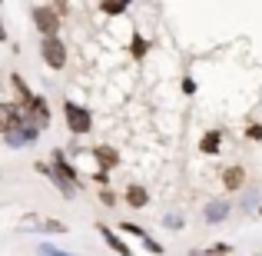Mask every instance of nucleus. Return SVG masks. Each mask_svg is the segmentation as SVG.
I'll use <instances>...</instances> for the list:
<instances>
[{"mask_svg": "<svg viewBox=\"0 0 262 256\" xmlns=\"http://www.w3.org/2000/svg\"><path fill=\"white\" fill-rule=\"evenodd\" d=\"M63 110H67V123H70L73 133H86V130H90V113H86V110L77 107V103H67Z\"/></svg>", "mask_w": 262, "mask_h": 256, "instance_id": "3", "label": "nucleus"}, {"mask_svg": "<svg viewBox=\"0 0 262 256\" xmlns=\"http://www.w3.org/2000/svg\"><path fill=\"white\" fill-rule=\"evenodd\" d=\"M126 4H129V0H103L100 7H103V10H106V13H120V10H123V7H126Z\"/></svg>", "mask_w": 262, "mask_h": 256, "instance_id": "13", "label": "nucleus"}, {"mask_svg": "<svg viewBox=\"0 0 262 256\" xmlns=\"http://www.w3.org/2000/svg\"><path fill=\"white\" fill-rule=\"evenodd\" d=\"M223 183H226V190L243 186V167H229V170H226V176H223Z\"/></svg>", "mask_w": 262, "mask_h": 256, "instance_id": "9", "label": "nucleus"}, {"mask_svg": "<svg viewBox=\"0 0 262 256\" xmlns=\"http://www.w3.org/2000/svg\"><path fill=\"white\" fill-rule=\"evenodd\" d=\"M0 40H4V24H0Z\"/></svg>", "mask_w": 262, "mask_h": 256, "instance_id": "16", "label": "nucleus"}, {"mask_svg": "<svg viewBox=\"0 0 262 256\" xmlns=\"http://www.w3.org/2000/svg\"><path fill=\"white\" fill-rule=\"evenodd\" d=\"M126 200H129V206H146V190L143 186H129Z\"/></svg>", "mask_w": 262, "mask_h": 256, "instance_id": "11", "label": "nucleus"}, {"mask_svg": "<svg viewBox=\"0 0 262 256\" xmlns=\"http://www.w3.org/2000/svg\"><path fill=\"white\" fill-rule=\"evenodd\" d=\"M226 213H229V203H226V200H212V203L206 206V220H209V223H219Z\"/></svg>", "mask_w": 262, "mask_h": 256, "instance_id": "6", "label": "nucleus"}, {"mask_svg": "<svg viewBox=\"0 0 262 256\" xmlns=\"http://www.w3.org/2000/svg\"><path fill=\"white\" fill-rule=\"evenodd\" d=\"M143 53H146V44L136 37V40H133V57H143Z\"/></svg>", "mask_w": 262, "mask_h": 256, "instance_id": "15", "label": "nucleus"}, {"mask_svg": "<svg viewBox=\"0 0 262 256\" xmlns=\"http://www.w3.org/2000/svg\"><path fill=\"white\" fill-rule=\"evenodd\" d=\"M40 253H43V256H73V253H63V250H57V246H40Z\"/></svg>", "mask_w": 262, "mask_h": 256, "instance_id": "14", "label": "nucleus"}, {"mask_svg": "<svg viewBox=\"0 0 262 256\" xmlns=\"http://www.w3.org/2000/svg\"><path fill=\"white\" fill-rule=\"evenodd\" d=\"M33 20H37L40 33H47V37H57V13H53L50 7H37V10H33Z\"/></svg>", "mask_w": 262, "mask_h": 256, "instance_id": "4", "label": "nucleus"}, {"mask_svg": "<svg viewBox=\"0 0 262 256\" xmlns=\"http://www.w3.org/2000/svg\"><path fill=\"white\" fill-rule=\"evenodd\" d=\"M96 163H100L103 170H113L116 163H120V156H116V150H110V147H96Z\"/></svg>", "mask_w": 262, "mask_h": 256, "instance_id": "7", "label": "nucleus"}, {"mask_svg": "<svg viewBox=\"0 0 262 256\" xmlns=\"http://www.w3.org/2000/svg\"><path fill=\"white\" fill-rule=\"evenodd\" d=\"M219 140H223V136H219L216 130H209V133L203 136V143H199V150H203V153H216V150H219Z\"/></svg>", "mask_w": 262, "mask_h": 256, "instance_id": "10", "label": "nucleus"}, {"mask_svg": "<svg viewBox=\"0 0 262 256\" xmlns=\"http://www.w3.org/2000/svg\"><path fill=\"white\" fill-rule=\"evenodd\" d=\"M33 140H37V127H30V123H24V127L7 133V143H10V147H24V143H33Z\"/></svg>", "mask_w": 262, "mask_h": 256, "instance_id": "5", "label": "nucleus"}, {"mask_svg": "<svg viewBox=\"0 0 262 256\" xmlns=\"http://www.w3.org/2000/svg\"><path fill=\"white\" fill-rule=\"evenodd\" d=\"M43 60H47L50 67H57V70H60V67L67 64V47L60 44L57 37H47V40H43Z\"/></svg>", "mask_w": 262, "mask_h": 256, "instance_id": "2", "label": "nucleus"}, {"mask_svg": "<svg viewBox=\"0 0 262 256\" xmlns=\"http://www.w3.org/2000/svg\"><path fill=\"white\" fill-rule=\"evenodd\" d=\"M100 233H103V237H106V243H110V246H113V250H116V253H123V256H126V253H129V246H123V243H120V240H116V237H113V233H110V230H106V226H103V230H100Z\"/></svg>", "mask_w": 262, "mask_h": 256, "instance_id": "12", "label": "nucleus"}, {"mask_svg": "<svg viewBox=\"0 0 262 256\" xmlns=\"http://www.w3.org/2000/svg\"><path fill=\"white\" fill-rule=\"evenodd\" d=\"M27 123V113H20L17 103H4L0 107V133H10V130L24 127Z\"/></svg>", "mask_w": 262, "mask_h": 256, "instance_id": "1", "label": "nucleus"}, {"mask_svg": "<svg viewBox=\"0 0 262 256\" xmlns=\"http://www.w3.org/2000/svg\"><path fill=\"white\" fill-rule=\"evenodd\" d=\"M24 230H43V233H63V223H57V220H30V223L24 226Z\"/></svg>", "mask_w": 262, "mask_h": 256, "instance_id": "8", "label": "nucleus"}]
</instances>
